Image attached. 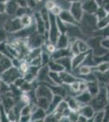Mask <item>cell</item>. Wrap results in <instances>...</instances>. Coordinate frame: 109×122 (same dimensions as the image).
<instances>
[{
	"mask_svg": "<svg viewBox=\"0 0 109 122\" xmlns=\"http://www.w3.org/2000/svg\"><path fill=\"white\" fill-rule=\"evenodd\" d=\"M97 21L98 20L94 15L84 13L82 20L78 23V26L84 34H86V33L93 34L96 30H98Z\"/></svg>",
	"mask_w": 109,
	"mask_h": 122,
	"instance_id": "6da1fadb",
	"label": "cell"
},
{
	"mask_svg": "<svg viewBox=\"0 0 109 122\" xmlns=\"http://www.w3.org/2000/svg\"><path fill=\"white\" fill-rule=\"evenodd\" d=\"M105 86H100L99 93L92 98V99H91L90 103V104L92 106L95 112L99 111V110H103L109 103L108 97H107L106 88H105Z\"/></svg>",
	"mask_w": 109,
	"mask_h": 122,
	"instance_id": "7a4b0ae2",
	"label": "cell"
},
{
	"mask_svg": "<svg viewBox=\"0 0 109 122\" xmlns=\"http://www.w3.org/2000/svg\"><path fill=\"white\" fill-rule=\"evenodd\" d=\"M21 76H23V74L21 72L19 68L14 66H11L9 68H7V70H5L0 74V79L5 84L11 86L15 82V81Z\"/></svg>",
	"mask_w": 109,
	"mask_h": 122,
	"instance_id": "3957f363",
	"label": "cell"
},
{
	"mask_svg": "<svg viewBox=\"0 0 109 122\" xmlns=\"http://www.w3.org/2000/svg\"><path fill=\"white\" fill-rule=\"evenodd\" d=\"M60 33H61L56 22V16L49 11V27L47 30V40L51 43L55 44Z\"/></svg>",
	"mask_w": 109,
	"mask_h": 122,
	"instance_id": "277c9868",
	"label": "cell"
},
{
	"mask_svg": "<svg viewBox=\"0 0 109 122\" xmlns=\"http://www.w3.org/2000/svg\"><path fill=\"white\" fill-rule=\"evenodd\" d=\"M46 41H47V39L45 35L41 34V33H37V31L26 38L27 45L30 50L35 48H41Z\"/></svg>",
	"mask_w": 109,
	"mask_h": 122,
	"instance_id": "5b68a950",
	"label": "cell"
},
{
	"mask_svg": "<svg viewBox=\"0 0 109 122\" xmlns=\"http://www.w3.org/2000/svg\"><path fill=\"white\" fill-rule=\"evenodd\" d=\"M22 29L23 26L21 25L19 17L16 16H11V18L7 20L3 25V29L9 34L18 32Z\"/></svg>",
	"mask_w": 109,
	"mask_h": 122,
	"instance_id": "8992f818",
	"label": "cell"
},
{
	"mask_svg": "<svg viewBox=\"0 0 109 122\" xmlns=\"http://www.w3.org/2000/svg\"><path fill=\"white\" fill-rule=\"evenodd\" d=\"M34 94L36 98H46L50 102L54 97V94L51 87L46 84H39L34 90Z\"/></svg>",
	"mask_w": 109,
	"mask_h": 122,
	"instance_id": "52a82bcc",
	"label": "cell"
},
{
	"mask_svg": "<svg viewBox=\"0 0 109 122\" xmlns=\"http://www.w3.org/2000/svg\"><path fill=\"white\" fill-rule=\"evenodd\" d=\"M69 11L73 15V16L74 17V19L79 23L82 20L83 15H84V11H83L82 8V3L81 1L71 3Z\"/></svg>",
	"mask_w": 109,
	"mask_h": 122,
	"instance_id": "ba28073f",
	"label": "cell"
},
{
	"mask_svg": "<svg viewBox=\"0 0 109 122\" xmlns=\"http://www.w3.org/2000/svg\"><path fill=\"white\" fill-rule=\"evenodd\" d=\"M33 20H34L35 26H36L37 32L41 33V34L45 35L46 33L47 32V26H46L45 21L43 20L42 17L41 16V14L39 11H35L33 15Z\"/></svg>",
	"mask_w": 109,
	"mask_h": 122,
	"instance_id": "9c48e42d",
	"label": "cell"
},
{
	"mask_svg": "<svg viewBox=\"0 0 109 122\" xmlns=\"http://www.w3.org/2000/svg\"><path fill=\"white\" fill-rule=\"evenodd\" d=\"M47 115V111L41 107H38L34 104L33 107V111L30 114L31 121H44V118Z\"/></svg>",
	"mask_w": 109,
	"mask_h": 122,
	"instance_id": "30bf717a",
	"label": "cell"
},
{
	"mask_svg": "<svg viewBox=\"0 0 109 122\" xmlns=\"http://www.w3.org/2000/svg\"><path fill=\"white\" fill-rule=\"evenodd\" d=\"M82 3L84 13H87V14L94 15V13L96 12V11L99 7L95 0H86Z\"/></svg>",
	"mask_w": 109,
	"mask_h": 122,
	"instance_id": "8fae6325",
	"label": "cell"
},
{
	"mask_svg": "<svg viewBox=\"0 0 109 122\" xmlns=\"http://www.w3.org/2000/svg\"><path fill=\"white\" fill-rule=\"evenodd\" d=\"M58 17L60 19V20H62L64 24L78 25V22L74 19V17H73V15L70 13L69 10L63 9L62 11H61V12L59 13V15H58Z\"/></svg>",
	"mask_w": 109,
	"mask_h": 122,
	"instance_id": "7c38bea8",
	"label": "cell"
},
{
	"mask_svg": "<svg viewBox=\"0 0 109 122\" xmlns=\"http://www.w3.org/2000/svg\"><path fill=\"white\" fill-rule=\"evenodd\" d=\"M94 112H95V111H94V109L90 103L82 104V105H81V107L78 110V113L86 117L88 119V121H91V119L94 117Z\"/></svg>",
	"mask_w": 109,
	"mask_h": 122,
	"instance_id": "4fadbf2b",
	"label": "cell"
},
{
	"mask_svg": "<svg viewBox=\"0 0 109 122\" xmlns=\"http://www.w3.org/2000/svg\"><path fill=\"white\" fill-rule=\"evenodd\" d=\"M59 76H60V80L62 84L64 85H69L72 83V82L77 81V79H79L72 72H68V71H65V70L59 72Z\"/></svg>",
	"mask_w": 109,
	"mask_h": 122,
	"instance_id": "5bb4252c",
	"label": "cell"
},
{
	"mask_svg": "<svg viewBox=\"0 0 109 122\" xmlns=\"http://www.w3.org/2000/svg\"><path fill=\"white\" fill-rule=\"evenodd\" d=\"M90 51L78 53V54L74 55V56H72V71L74 70L75 68H78L80 65H82L85 58H86V56Z\"/></svg>",
	"mask_w": 109,
	"mask_h": 122,
	"instance_id": "9a60e30c",
	"label": "cell"
},
{
	"mask_svg": "<svg viewBox=\"0 0 109 122\" xmlns=\"http://www.w3.org/2000/svg\"><path fill=\"white\" fill-rule=\"evenodd\" d=\"M19 5L15 0H7L5 6V14L9 16H15Z\"/></svg>",
	"mask_w": 109,
	"mask_h": 122,
	"instance_id": "2e32d148",
	"label": "cell"
},
{
	"mask_svg": "<svg viewBox=\"0 0 109 122\" xmlns=\"http://www.w3.org/2000/svg\"><path fill=\"white\" fill-rule=\"evenodd\" d=\"M92 98H93L92 95L87 91V90L83 92H81V93H79L78 94H77V95L75 96V99H77V101L81 105L90 103Z\"/></svg>",
	"mask_w": 109,
	"mask_h": 122,
	"instance_id": "e0dca14e",
	"label": "cell"
},
{
	"mask_svg": "<svg viewBox=\"0 0 109 122\" xmlns=\"http://www.w3.org/2000/svg\"><path fill=\"white\" fill-rule=\"evenodd\" d=\"M69 43L70 42H69L68 35L66 33H60L56 42H55V46H56V49L67 48L69 46Z\"/></svg>",
	"mask_w": 109,
	"mask_h": 122,
	"instance_id": "ac0fdd59",
	"label": "cell"
},
{
	"mask_svg": "<svg viewBox=\"0 0 109 122\" xmlns=\"http://www.w3.org/2000/svg\"><path fill=\"white\" fill-rule=\"evenodd\" d=\"M86 85H87V91L92 95V97L95 96L96 94L99 93L100 86L97 80L86 81Z\"/></svg>",
	"mask_w": 109,
	"mask_h": 122,
	"instance_id": "d6986e66",
	"label": "cell"
},
{
	"mask_svg": "<svg viewBox=\"0 0 109 122\" xmlns=\"http://www.w3.org/2000/svg\"><path fill=\"white\" fill-rule=\"evenodd\" d=\"M56 62H58L59 64H61L64 67L65 71L72 72V56H65L55 60Z\"/></svg>",
	"mask_w": 109,
	"mask_h": 122,
	"instance_id": "ffe728a7",
	"label": "cell"
},
{
	"mask_svg": "<svg viewBox=\"0 0 109 122\" xmlns=\"http://www.w3.org/2000/svg\"><path fill=\"white\" fill-rule=\"evenodd\" d=\"M11 65V60L8 57L5 56L2 53H0V74L5 70L9 68Z\"/></svg>",
	"mask_w": 109,
	"mask_h": 122,
	"instance_id": "44dd1931",
	"label": "cell"
},
{
	"mask_svg": "<svg viewBox=\"0 0 109 122\" xmlns=\"http://www.w3.org/2000/svg\"><path fill=\"white\" fill-rule=\"evenodd\" d=\"M64 100L66 101V103H67V104H68V107L70 108L72 111L78 112L79 108H80V107H81V104L77 101V99H75V97L68 95L64 99Z\"/></svg>",
	"mask_w": 109,
	"mask_h": 122,
	"instance_id": "7402d4cb",
	"label": "cell"
},
{
	"mask_svg": "<svg viewBox=\"0 0 109 122\" xmlns=\"http://www.w3.org/2000/svg\"><path fill=\"white\" fill-rule=\"evenodd\" d=\"M20 21L21 23V25L23 28H26V27H29L32 25L34 24V20H33V16L32 14H25L19 17Z\"/></svg>",
	"mask_w": 109,
	"mask_h": 122,
	"instance_id": "603a6c76",
	"label": "cell"
},
{
	"mask_svg": "<svg viewBox=\"0 0 109 122\" xmlns=\"http://www.w3.org/2000/svg\"><path fill=\"white\" fill-rule=\"evenodd\" d=\"M75 42L77 44V46L78 48V51L80 53L82 52H87L90 51V47L88 45L86 41H85L82 38H77L75 40Z\"/></svg>",
	"mask_w": 109,
	"mask_h": 122,
	"instance_id": "cb8c5ba5",
	"label": "cell"
},
{
	"mask_svg": "<svg viewBox=\"0 0 109 122\" xmlns=\"http://www.w3.org/2000/svg\"><path fill=\"white\" fill-rule=\"evenodd\" d=\"M63 99H63L62 97H60V96L54 94V97H53V99H51V101L50 102V105H49L48 109L47 110V113L53 112L55 108L57 107V106L59 105V103H60Z\"/></svg>",
	"mask_w": 109,
	"mask_h": 122,
	"instance_id": "d4e9b609",
	"label": "cell"
},
{
	"mask_svg": "<svg viewBox=\"0 0 109 122\" xmlns=\"http://www.w3.org/2000/svg\"><path fill=\"white\" fill-rule=\"evenodd\" d=\"M47 66L49 68V70L52 71V72H60L62 71H64V68L61 64H59L58 62H56L55 60H51L49 61V63L47 64Z\"/></svg>",
	"mask_w": 109,
	"mask_h": 122,
	"instance_id": "484cf974",
	"label": "cell"
},
{
	"mask_svg": "<svg viewBox=\"0 0 109 122\" xmlns=\"http://www.w3.org/2000/svg\"><path fill=\"white\" fill-rule=\"evenodd\" d=\"M93 71H96L99 72H107L109 71V61H104L97 64L93 67Z\"/></svg>",
	"mask_w": 109,
	"mask_h": 122,
	"instance_id": "4316f807",
	"label": "cell"
},
{
	"mask_svg": "<svg viewBox=\"0 0 109 122\" xmlns=\"http://www.w3.org/2000/svg\"><path fill=\"white\" fill-rule=\"evenodd\" d=\"M37 107H41L47 111L50 105V101L46 98H36V102H35Z\"/></svg>",
	"mask_w": 109,
	"mask_h": 122,
	"instance_id": "83f0119b",
	"label": "cell"
},
{
	"mask_svg": "<svg viewBox=\"0 0 109 122\" xmlns=\"http://www.w3.org/2000/svg\"><path fill=\"white\" fill-rule=\"evenodd\" d=\"M25 14H33V9L29 8V7H19L15 16L20 17V16H21V15H25Z\"/></svg>",
	"mask_w": 109,
	"mask_h": 122,
	"instance_id": "f1b7e54d",
	"label": "cell"
},
{
	"mask_svg": "<svg viewBox=\"0 0 109 122\" xmlns=\"http://www.w3.org/2000/svg\"><path fill=\"white\" fill-rule=\"evenodd\" d=\"M108 25H109V11H108V13L105 15V17L97 21V27H98V29H104L106 26H108Z\"/></svg>",
	"mask_w": 109,
	"mask_h": 122,
	"instance_id": "f546056e",
	"label": "cell"
},
{
	"mask_svg": "<svg viewBox=\"0 0 109 122\" xmlns=\"http://www.w3.org/2000/svg\"><path fill=\"white\" fill-rule=\"evenodd\" d=\"M49 76H50L51 80L55 85H62L60 80V76H59V72H52V71H49Z\"/></svg>",
	"mask_w": 109,
	"mask_h": 122,
	"instance_id": "4dcf8cb0",
	"label": "cell"
},
{
	"mask_svg": "<svg viewBox=\"0 0 109 122\" xmlns=\"http://www.w3.org/2000/svg\"><path fill=\"white\" fill-rule=\"evenodd\" d=\"M104 109L99 110V111H96L94 114V117L91 119V121L94 122H103L104 121Z\"/></svg>",
	"mask_w": 109,
	"mask_h": 122,
	"instance_id": "1f68e13d",
	"label": "cell"
},
{
	"mask_svg": "<svg viewBox=\"0 0 109 122\" xmlns=\"http://www.w3.org/2000/svg\"><path fill=\"white\" fill-rule=\"evenodd\" d=\"M41 59H42V66L47 65L49 61L51 60V55L49 53H47V51H44L42 50Z\"/></svg>",
	"mask_w": 109,
	"mask_h": 122,
	"instance_id": "d6a6232c",
	"label": "cell"
},
{
	"mask_svg": "<svg viewBox=\"0 0 109 122\" xmlns=\"http://www.w3.org/2000/svg\"><path fill=\"white\" fill-rule=\"evenodd\" d=\"M107 13H108V11H107L104 8H103V7H99L98 10H97L96 12L94 13V15H95L97 20H99L105 17V15H107Z\"/></svg>",
	"mask_w": 109,
	"mask_h": 122,
	"instance_id": "836d02e7",
	"label": "cell"
},
{
	"mask_svg": "<svg viewBox=\"0 0 109 122\" xmlns=\"http://www.w3.org/2000/svg\"><path fill=\"white\" fill-rule=\"evenodd\" d=\"M99 7H103L107 11H109V0H95Z\"/></svg>",
	"mask_w": 109,
	"mask_h": 122,
	"instance_id": "e575fe53",
	"label": "cell"
},
{
	"mask_svg": "<svg viewBox=\"0 0 109 122\" xmlns=\"http://www.w3.org/2000/svg\"><path fill=\"white\" fill-rule=\"evenodd\" d=\"M56 5V3H55L54 0H47V2L45 3V8L48 11H50Z\"/></svg>",
	"mask_w": 109,
	"mask_h": 122,
	"instance_id": "d590c367",
	"label": "cell"
},
{
	"mask_svg": "<svg viewBox=\"0 0 109 122\" xmlns=\"http://www.w3.org/2000/svg\"><path fill=\"white\" fill-rule=\"evenodd\" d=\"M101 46L109 52V37L101 39Z\"/></svg>",
	"mask_w": 109,
	"mask_h": 122,
	"instance_id": "8d00e7d4",
	"label": "cell"
},
{
	"mask_svg": "<svg viewBox=\"0 0 109 122\" xmlns=\"http://www.w3.org/2000/svg\"><path fill=\"white\" fill-rule=\"evenodd\" d=\"M62 8H61L60 7H59V6H58V5H55L54 7H53L52 9L50 11V12L51 13H52L53 15H55V16H58V15H59V13L61 12V11H62Z\"/></svg>",
	"mask_w": 109,
	"mask_h": 122,
	"instance_id": "74e56055",
	"label": "cell"
},
{
	"mask_svg": "<svg viewBox=\"0 0 109 122\" xmlns=\"http://www.w3.org/2000/svg\"><path fill=\"white\" fill-rule=\"evenodd\" d=\"M104 121L109 122V103L104 108Z\"/></svg>",
	"mask_w": 109,
	"mask_h": 122,
	"instance_id": "f35d334b",
	"label": "cell"
},
{
	"mask_svg": "<svg viewBox=\"0 0 109 122\" xmlns=\"http://www.w3.org/2000/svg\"><path fill=\"white\" fill-rule=\"evenodd\" d=\"M18 121L21 122H29L31 121V117L30 115H21Z\"/></svg>",
	"mask_w": 109,
	"mask_h": 122,
	"instance_id": "ab89813d",
	"label": "cell"
},
{
	"mask_svg": "<svg viewBox=\"0 0 109 122\" xmlns=\"http://www.w3.org/2000/svg\"><path fill=\"white\" fill-rule=\"evenodd\" d=\"M26 3H27V7L31 9H33L37 5L36 0H26Z\"/></svg>",
	"mask_w": 109,
	"mask_h": 122,
	"instance_id": "60d3db41",
	"label": "cell"
},
{
	"mask_svg": "<svg viewBox=\"0 0 109 122\" xmlns=\"http://www.w3.org/2000/svg\"><path fill=\"white\" fill-rule=\"evenodd\" d=\"M19 5V7H27L26 0H15Z\"/></svg>",
	"mask_w": 109,
	"mask_h": 122,
	"instance_id": "b9f144b4",
	"label": "cell"
},
{
	"mask_svg": "<svg viewBox=\"0 0 109 122\" xmlns=\"http://www.w3.org/2000/svg\"><path fill=\"white\" fill-rule=\"evenodd\" d=\"M77 121H80V122H86L88 121V119L84 117V116L81 115V114H79L78 115V118H77Z\"/></svg>",
	"mask_w": 109,
	"mask_h": 122,
	"instance_id": "7bdbcfd3",
	"label": "cell"
},
{
	"mask_svg": "<svg viewBox=\"0 0 109 122\" xmlns=\"http://www.w3.org/2000/svg\"><path fill=\"white\" fill-rule=\"evenodd\" d=\"M105 88H106V93H107V97H108V103H109V81L107 83L106 86H105Z\"/></svg>",
	"mask_w": 109,
	"mask_h": 122,
	"instance_id": "ee69618b",
	"label": "cell"
},
{
	"mask_svg": "<svg viewBox=\"0 0 109 122\" xmlns=\"http://www.w3.org/2000/svg\"><path fill=\"white\" fill-rule=\"evenodd\" d=\"M77 1H81V0H66V2H68L69 3H73V2H77Z\"/></svg>",
	"mask_w": 109,
	"mask_h": 122,
	"instance_id": "f6af8a7d",
	"label": "cell"
},
{
	"mask_svg": "<svg viewBox=\"0 0 109 122\" xmlns=\"http://www.w3.org/2000/svg\"><path fill=\"white\" fill-rule=\"evenodd\" d=\"M36 2H37V3H40V2H42V0H36Z\"/></svg>",
	"mask_w": 109,
	"mask_h": 122,
	"instance_id": "bcb514c9",
	"label": "cell"
},
{
	"mask_svg": "<svg viewBox=\"0 0 109 122\" xmlns=\"http://www.w3.org/2000/svg\"><path fill=\"white\" fill-rule=\"evenodd\" d=\"M1 103H2V99H1V97H0V105H1Z\"/></svg>",
	"mask_w": 109,
	"mask_h": 122,
	"instance_id": "7dc6e473",
	"label": "cell"
},
{
	"mask_svg": "<svg viewBox=\"0 0 109 122\" xmlns=\"http://www.w3.org/2000/svg\"><path fill=\"white\" fill-rule=\"evenodd\" d=\"M84 1H86V0H81V2H84Z\"/></svg>",
	"mask_w": 109,
	"mask_h": 122,
	"instance_id": "c3c4849f",
	"label": "cell"
},
{
	"mask_svg": "<svg viewBox=\"0 0 109 122\" xmlns=\"http://www.w3.org/2000/svg\"><path fill=\"white\" fill-rule=\"evenodd\" d=\"M0 122H1V117H0Z\"/></svg>",
	"mask_w": 109,
	"mask_h": 122,
	"instance_id": "681fc988",
	"label": "cell"
}]
</instances>
